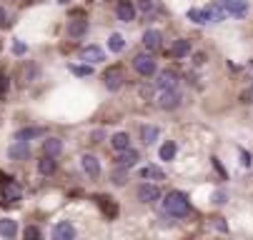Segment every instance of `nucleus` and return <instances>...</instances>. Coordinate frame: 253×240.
<instances>
[{
  "mask_svg": "<svg viewBox=\"0 0 253 240\" xmlns=\"http://www.w3.org/2000/svg\"><path fill=\"white\" fill-rule=\"evenodd\" d=\"M251 163H253V158H251V153H246V150H241V165H243V168H248Z\"/></svg>",
  "mask_w": 253,
  "mask_h": 240,
  "instance_id": "obj_31",
  "label": "nucleus"
},
{
  "mask_svg": "<svg viewBox=\"0 0 253 240\" xmlns=\"http://www.w3.org/2000/svg\"><path fill=\"white\" fill-rule=\"evenodd\" d=\"M188 50H191V45H188V40H175L170 48H168V53L173 55V58H183V55H188Z\"/></svg>",
  "mask_w": 253,
  "mask_h": 240,
  "instance_id": "obj_21",
  "label": "nucleus"
},
{
  "mask_svg": "<svg viewBox=\"0 0 253 240\" xmlns=\"http://www.w3.org/2000/svg\"><path fill=\"white\" fill-rule=\"evenodd\" d=\"M111 145L121 153V150H126V148H130V138H128V133H116L113 138H111Z\"/></svg>",
  "mask_w": 253,
  "mask_h": 240,
  "instance_id": "obj_24",
  "label": "nucleus"
},
{
  "mask_svg": "<svg viewBox=\"0 0 253 240\" xmlns=\"http://www.w3.org/2000/svg\"><path fill=\"white\" fill-rule=\"evenodd\" d=\"M116 160H118V165H121V168H133V165L140 160V155H138L133 148H126V150H121V155H118Z\"/></svg>",
  "mask_w": 253,
  "mask_h": 240,
  "instance_id": "obj_15",
  "label": "nucleus"
},
{
  "mask_svg": "<svg viewBox=\"0 0 253 240\" xmlns=\"http://www.w3.org/2000/svg\"><path fill=\"white\" fill-rule=\"evenodd\" d=\"M81 60H85V63H103L105 60V53L98 48V45H88V48H83L81 50Z\"/></svg>",
  "mask_w": 253,
  "mask_h": 240,
  "instance_id": "obj_11",
  "label": "nucleus"
},
{
  "mask_svg": "<svg viewBox=\"0 0 253 240\" xmlns=\"http://www.w3.org/2000/svg\"><path fill=\"white\" fill-rule=\"evenodd\" d=\"M140 178L143 180H163V170L158 165H146L140 170Z\"/></svg>",
  "mask_w": 253,
  "mask_h": 240,
  "instance_id": "obj_20",
  "label": "nucleus"
},
{
  "mask_svg": "<svg viewBox=\"0 0 253 240\" xmlns=\"http://www.w3.org/2000/svg\"><path fill=\"white\" fill-rule=\"evenodd\" d=\"M65 33H68V38H83L88 33V20H70Z\"/></svg>",
  "mask_w": 253,
  "mask_h": 240,
  "instance_id": "obj_12",
  "label": "nucleus"
},
{
  "mask_svg": "<svg viewBox=\"0 0 253 240\" xmlns=\"http://www.w3.org/2000/svg\"><path fill=\"white\" fill-rule=\"evenodd\" d=\"M123 48H126V40H123V35H121V33H113V35L108 38V50H111V53H121Z\"/></svg>",
  "mask_w": 253,
  "mask_h": 240,
  "instance_id": "obj_25",
  "label": "nucleus"
},
{
  "mask_svg": "<svg viewBox=\"0 0 253 240\" xmlns=\"http://www.w3.org/2000/svg\"><path fill=\"white\" fill-rule=\"evenodd\" d=\"M161 45H163V35H161V30H146L143 33V48H146L148 53H156V50H161Z\"/></svg>",
  "mask_w": 253,
  "mask_h": 240,
  "instance_id": "obj_6",
  "label": "nucleus"
},
{
  "mask_svg": "<svg viewBox=\"0 0 253 240\" xmlns=\"http://www.w3.org/2000/svg\"><path fill=\"white\" fill-rule=\"evenodd\" d=\"M18 235V225L10 218H0V238H15Z\"/></svg>",
  "mask_w": 253,
  "mask_h": 240,
  "instance_id": "obj_19",
  "label": "nucleus"
},
{
  "mask_svg": "<svg viewBox=\"0 0 253 240\" xmlns=\"http://www.w3.org/2000/svg\"><path fill=\"white\" fill-rule=\"evenodd\" d=\"M138 200H140V203H156V200H161V190H158V185L143 183V185L138 188Z\"/></svg>",
  "mask_w": 253,
  "mask_h": 240,
  "instance_id": "obj_9",
  "label": "nucleus"
},
{
  "mask_svg": "<svg viewBox=\"0 0 253 240\" xmlns=\"http://www.w3.org/2000/svg\"><path fill=\"white\" fill-rule=\"evenodd\" d=\"M103 85L108 90H118L123 85V70L121 68H108V70L103 73Z\"/></svg>",
  "mask_w": 253,
  "mask_h": 240,
  "instance_id": "obj_5",
  "label": "nucleus"
},
{
  "mask_svg": "<svg viewBox=\"0 0 253 240\" xmlns=\"http://www.w3.org/2000/svg\"><path fill=\"white\" fill-rule=\"evenodd\" d=\"M13 50H15V55H23V53H25V45H23V43H15Z\"/></svg>",
  "mask_w": 253,
  "mask_h": 240,
  "instance_id": "obj_36",
  "label": "nucleus"
},
{
  "mask_svg": "<svg viewBox=\"0 0 253 240\" xmlns=\"http://www.w3.org/2000/svg\"><path fill=\"white\" fill-rule=\"evenodd\" d=\"M60 150H63V143L58 140V138H48V140H43V153L45 155H60Z\"/></svg>",
  "mask_w": 253,
  "mask_h": 240,
  "instance_id": "obj_23",
  "label": "nucleus"
},
{
  "mask_svg": "<svg viewBox=\"0 0 253 240\" xmlns=\"http://www.w3.org/2000/svg\"><path fill=\"white\" fill-rule=\"evenodd\" d=\"M38 135H45V130H43V128H23V130H18L15 138L30 140V138H38Z\"/></svg>",
  "mask_w": 253,
  "mask_h": 240,
  "instance_id": "obj_26",
  "label": "nucleus"
},
{
  "mask_svg": "<svg viewBox=\"0 0 253 240\" xmlns=\"http://www.w3.org/2000/svg\"><path fill=\"white\" fill-rule=\"evenodd\" d=\"M226 198H228V195H226L223 190H218V193L213 195V203H218V205H223V203H226Z\"/></svg>",
  "mask_w": 253,
  "mask_h": 240,
  "instance_id": "obj_32",
  "label": "nucleus"
},
{
  "mask_svg": "<svg viewBox=\"0 0 253 240\" xmlns=\"http://www.w3.org/2000/svg\"><path fill=\"white\" fill-rule=\"evenodd\" d=\"M158 135H161V130L156 125H143L140 128V138H143V143H146V145H153L158 140Z\"/></svg>",
  "mask_w": 253,
  "mask_h": 240,
  "instance_id": "obj_18",
  "label": "nucleus"
},
{
  "mask_svg": "<svg viewBox=\"0 0 253 240\" xmlns=\"http://www.w3.org/2000/svg\"><path fill=\"white\" fill-rule=\"evenodd\" d=\"M133 68H135V73L143 75V78H151V75L158 73V63H156V58H153L148 50H146V53H138V55L133 58Z\"/></svg>",
  "mask_w": 253,
  "mask_h": 240,
  "instance_id": "obj_2",
  "label": "nucleus"
},
{
  "mask_svg": "<svg viewBox=\"0 0 253 240\" xmlns=\"http://www.w3.org/2000/svg\"><path fill=\"white\" fill-rule=\"evenodd\" d=\"M8 155L13 160H25L30 155V140H23V138H15L13 145H8Z\"/></svg>",
  "mask_w": 253,
  "mask_h": 240,
  "instance_id": "obj_8",
  "label": "nucleus"
},
{
  "mask_svg": "<svg viewBox=\"0 0 253 240\" xmlns=\"http://www.w3.org/2000/svg\"><path fill=\"white\" fill-rule=\"evenodd\" d=\"M188 18H191L193 23H198V25L208 23V13H206V8H203V10H201V8H191V10H188Z\"/></svg>",
  "mask_w": 253,
  "mask_h": 240,
  "instance_id": "obj_27",
  "label": "nucleus"
},
{
  "mask_svg": "<svg viewBox=\"0 0 253 240\" xmlns=\"http://www.w3.org/2000/svg\"><path fill=\"white\" fill-rule=\"evenodd\" d=\"M206 13H208V20H211V23H221V20H226V15H228L221 3H211V5L206 8Z\"/></svg>",
  "mask_w": 253,
  "mask_h": 240,
  "instance_id": "obj_16",
  "label": "nucleus"
},
{
  "mask_svg": "<svg viewBox=\"0 0 253 240\" xmlns=\"http://www.w3.org/2000/svg\"><path fill=\"white\" fill-rule=\"evenodd\" d=\"M38 170H41V175H53V173H55V160H53V155H43V158L38 160Z\"/></svg>",
  "mask_w": 253,
  "mask_h": 240,
  "instance_id": "obj_22",
  "label": "nucleus"
},
{
  "mask_svg": "<svg viewBox=\"0 0 253 240\" xmlns=\"http://www.w3.org/2000/svg\"><path fill=\"white\" fill-rule=\"evenodd\" d=\"M180 105V93L175 88H163L158 93V108L161 110H175Z\"/></svg>",
  "mask_w": 253,
  "mask_h": 240,
  "instance_id": "obj_3",
  "label": "nucleus"
},
{
  "mask_svg": "<svg viewBox=\"0 0 253 240\" xmlns=\"http://www.w3.org/2000/svg\"><path fill=\"white\" fill-rule=\"evenodd\" d=\"M25 238H30V240H38V238H41V230L30 225V228H25Z\"/></svg>",
  "mask_w": 253,
  "mask_h": 240,
  "instance_id": "obj_30",
  "label": "nucleus"
},
{
  "mask_svg": "<svg viewBox=\"0 0 253 240\" xmlns=\"http://www.w3.org/2000/svg\"><path fill=\"white\" fill-rule=\"evenodd\" d=\"M70 70H73L76 75H81V78H83V75H90V73H93V70H90V65H70Z\"/></svg>",
  "mask_w": 253,
  "mask_h": 240,
  "instance_id": "obj_29",
  "label": "nucleus"
},
{
  "mask_svg": "<svg viewBox=\"0 0 253 240\" xmlns=\"http://www.w3.org/2000/svg\"><path fill=\"white\" fill-rule=\"evenodd\" d=\"M178 85V75L173 73V70H161L158 73V88L163 90V88H175Z\"/></svg>",
  "mask_w": 253,
  "mask_h": 240,
  "instance_id": "obj_17",
  "label": "nucleus"
},
{
  "mask_svg": "<svg viewBox=\"0 0 253 240\" xmlns=\"http://www.w3.org/2000/svg\"><path fill=\"white\" fill-rule=\"evenodd\" d=\"M116 15H118L121 23H133L135 20V5L128 3V0H123V3H118V8H116Z\"/></svg>",
  "mask_w": 253,
  "mask_h": 240,
  "instance_id": "obj_10",
  "label": "nucleus"
},
{
  "mask_svg": "<svg viewBox=\"0 0 253 240\" xmlns=\"http://www.w3.org/2000/svg\"><path fill=\"white\" fill-rule=\"evenodd\" d=\"M8 25V15H5V10L0 8V28H5Z\"/></svg>",
  "mask_w": 253,
  "mask_h": 240,
  "instance_id": "obj_35",
  "label": "nucleus"
},
{
  "mask_svg": "<svg viewBox=\"0 0 253 240\" xmlns=\"http://www.w3.org/2000/svg\"><path fill=\"white\" fill-rule=\"evenodd\" d=\"M175 150H178V148H175L173 140L163 143V145H161V160H173V158H175Z\"/></svg>",
  "mask_w": 253,
  "mask_h": 240,
  "instance_id": "obj_28",
  "label": "nucleus"
},
{
  "mask_svg": "<svg viewBox=\"0 0 253 240\" xmlns=\"http://www.w3.org/2000/svg\"><path fill=\"white\" fill-rule=\"evenodd\" d=\"M113 183H116V185H123V183H126V173H123V170H118V173L113 175Z\"/></svg>",
  "mask_w": 253,
  "mask_h": 240,
  "instance_id": "obj_33",
  "label": "nucleus"
},
{
  "mask_svg": "<svg viewBox=\"0 0 253 240\" xmlns=\"http://www.w3.org/2000/svg\"><path fill=\"white\" fill-rule=\"evenodd\" d=\"M53 238L55 240H73L76 238V228L70 225V223H58L53 228Z\"/></svg>",
  "mask_w": 253,
  "mask_h": 240,
  "instance_id": "obj_14",
  "label": "nucleus"
},
{
  "mask_svg": "<svg viewBox=\"0 0 253 240\" xmlns=\"http://www.w3.org/2000/svg\"><path fill=\"white\" fill-rule=\"evenodd\" d=\"M241 100H243V103H253V85H251V88H248V90L241 95Z\"/></svg>",
  "mask_w": 253,
  "mask_h": 240,
  "instance_id": "obj_34",
  "label": "nucleus"
},
{
  "mask_svg": "<svg viewBox=\"0 0 253 240\" xmlns=\"http://www.w3.org/2000/svg\"><path fill=\"white\" fill-rule=\"evenodd\" d=\"M188 198L183 195V193H178V190H173V193H168L166 198H163V210H166V215H173V218H183V215H188Z\"/></svg>",
  "mask_w": 253,
  "mask_h": 240,
  "instance_id": "obj_1",
  "label": "nucleus"
},
{
  "mask_svg": "<svg viewBox=\"0 0 253 240\" xmlns=\"http://www.w3.org/2000/svg\"><path fill=\"white\" fill-rule=\"evenodd\" d=\"M221 5H223L226 13L233 15V18H243V15H248V0H221Z\"/></svg>",
  "mask_w": 253,
  "mask_h": 240,
  "instance_id": "obj_7",
  "label": "nucleus"
},
{
  "mask_svg": "<svg viewBox=\"0 0 253 240\" xmlns=\"http://www.w3.org/2000/svg\"><path fill=\"white\" fill-rule=\"evenodd\" d=\"M23 198V188L15 180H5L3 188H0V200L3 203H20Z\"/></svg>",
  "mask_w": 253,
  "mask_h": 240,
  "instance_id": "obj_4",
  "label": "nucleus"
},
{
  "mask_svg": "<svg viewBox=\"0 0 253 240\" xmlns=\"http://www.w3.org/2000/svg\"><path fill=\"white\" fill-rule=\"evenodd\" d=\"M140 8H143V10H151L153 3H151V0H140Z\"/></svg>",
  "mask_w": 253,
  "mask_h": 240,
  "instance_id": "obj_37",
  "label": "nucleus"
},
{
  "mask_svg": "<svg viewBox=\"0 0 253 240\" xmlns=\"http://www.w3.org/2000/svg\"><path fill=\"white\" fill-rule=\"evenodd\" d=\"M81 165H83V170H85L90 178H98L100 175V163H98L95 155H83L81 158Z\"/></svg>",
  "mask_w": 253,
  "mask_h": 240,
  "instance_id": "obj_13",
  "label": "nucleus"
}]
</instances>
